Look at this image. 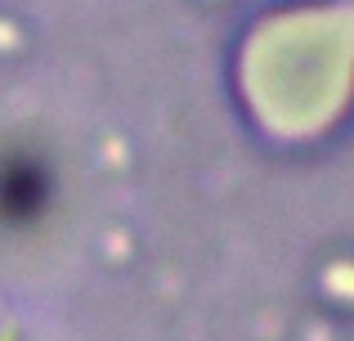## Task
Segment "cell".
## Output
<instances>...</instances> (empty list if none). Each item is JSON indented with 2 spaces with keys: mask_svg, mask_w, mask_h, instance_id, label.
Listing matches in <instances>:
<instances>
[{
  "mask_svg": "<svg viewBox=\"0 0 354 341\" xmlns=\"http://www.w3.org/2000/svg\"><path fill=\"white\" fill-rule=\"evenodd\" d=\"M54 171H59L54 158L32 144L5 149V158H0V220H9V225L41 220L54 202V189H59Z\"/></svg>",
  "mask_w": 354,
  "mask_h": 341,
  "instance_id": "6da1fadb",
  "label": "cell"
}]
</instances>
